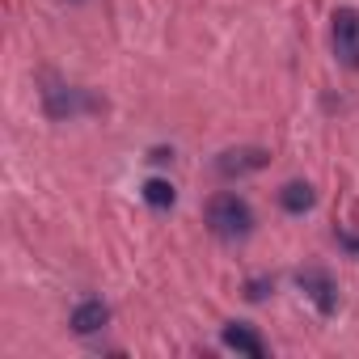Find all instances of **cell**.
<instances>
[{
  "label": "cell",
  "mask_w": 359,
  "mask_h": 359,
  "mask_svg": "<svg viewBox=\"0 0 359 359\" xmlns=\"http://www.w3.org/2000/svg\"><path fill=\"white\" fill-rule=\"evenodd\" d=\"M271 165V152L266 148H229L216 156V173L220 177H245V173H258Z\"/></svg>",
  "instance_id": "3"
},
{
  "label": "cell",
  "mask_w": 359,
  "mask_h": 359,
  "mask_svg": "<svg viewBox=\"0 0 359 359\" xmlns=\"http://www.w3.org/2000/svg\"><path fill=\"white\" fill-rule=\"evenodd\" d=\"M296 283H300V292L317 304V313H325V317H330V313L338 309V287H334V279H330L321 266L300 271V275H296Z\"/></svg>",
  "instance_id": "4"
},
{
  "label": "cell",
  "mask_w": 359,
  "mask_h": 359,
  "mask_svg": "<svg viewBox=\"0 0 359 359\" xmlns=\"http://www.w3.org/2000/svg\"><path fill=\"white\" fill-rule=\"evenodd\" d=\"M43 102H47V114H51V118H68V114H76L81 106H89L85 93H81V89H68V85L43 89Z\"/></svg>",
  "instance_id": "6"
},
{
  "label": "cell",
  "mask_w": 359,
  "mask_h": 359,
  "mask_svg": "<svg viewBox=\"0 0 359 359\" xmlns=\"http://www.w3.org/2000/svg\"><path fill=\"white\" fill-rule=\"evenodd\" d=\"M220 338H224V346H233V351H241V355H250V359H262V355H266V342H262L258 330L245 325V321H229V325L220 330Z\"/></svg>",
  "instance_id": "5"
},
{
  "label": "cell",
  "mask_w": 359,
  "mask_h": 359,
  "mask_svg": "<svg viewBox=\"0 0 359 359\" xmlns=\"http://www.w3.org/2000/svg\"><path fill=\"white\" fill-rule=\"evenodd\" d=\"M148 161H156V165H165V161H173V152H169V148H152V152H148Z\"/></svg>",
  "instance_id": "11"
},
{
  "label": "cell",
  "mask_w": 359,
  "mask_h": 359,
  "mask_svg": "<svg viewBox=\"0 0 359 359\" xmlns=\"http://www.w3.org/2000/svg\"><path fill=\"white\" fill-rule=\"evenodd\" d=\"M279 203H283V212L300 216V212H309V208L317 203V195H313V187H309V182H287V187L279 191Z\"/></svg>",
  "instance_id": "8"
},
{
  "label": "cell",
  "mask_w": 359,
  "mask_h": 359,
  "mask_svg": "<svg viewBox=\"0 0 359 359\" xmlns=\"http://www.w3.org/2000/svg\"><path fill=\"white\" fill-rule=\"evenodd\" d=\"M173 199H177V191L165 182V177H148L144 182V203L148 208H173Z\"/></svg>",
  "instance_id": "9"
},
{
  "label": "cell",
  "mask_w": 359,
  "mask_h": 359,
  "mask_svg": "<svg viewBox=\"0 0 359 359\" xmlns=\"http://www.w3.org/2000/svg\"><path fill=\"white\" fill-rule=\"evenodd\" d=\"M330 39H334V55L342 68H359V9H338L334 13V26H330Z\"/></svg>",
  "instance_id": "2"
},
{
  "label": "cell",
  "mask_w": 359,
  "mask_h": 359,
  "mask_svg": "<svg viewBox=\"0 0 359 359\" xmlns=\"http://www.w3.org/2000/svg\"><path fill=\"white\" fill-rule=\"evenodd\" d=\"M266 292H271V279H254V283L245 287V296H250V300H262Z\"/></svg>",
  "instance_id": "10"
},
{
  "label": "cell",
  "mask_w": 359,
  "mask_h": 359,
  "mask_svg": "<svg viewBox=\"0 0 359 359\" xmlns=\"http://www.w3.org/2000/svg\"><path fill=\"white\" fill-rule=\"evenodd\" d=\"M208 229L220 237V241H245L254 233V212L241 195H212L208 199Z\"/></svg>",
  "instance_id": "1"
},
{
  "label": "cell",
  "mask_w": 359,
  "mask_h": 359,
  "mask_svg": "<svg viewBox=\"0 0 359 359\" xmlns=\"http://www.w3.org/2000/svg\"><path fill=\"white\" fill-rule=\"evenodd\" d=\"M338 241H342V245H346V250H355V254H359V237H346V233H342V237H338Z\"/></svg>",
  "instance_id": "12"
},
{
  "label": "cell",
  "mask_w": 359,
  "mask_h": 359,
  "mask_svg": "<svg viewBox=\"0 0 359 359\" xmlns=\"http://www.w3.org/2000/svg\"><path fill=\"white\" fill-rule=\"evenodd\" d=\"M106 321H110V309L102 300H85V304L72 309V330L76 334H97V330H106Z\"/></svg>",
  "instance_id": "7"
}]
</instances>
